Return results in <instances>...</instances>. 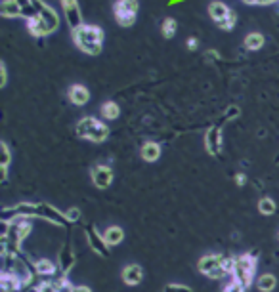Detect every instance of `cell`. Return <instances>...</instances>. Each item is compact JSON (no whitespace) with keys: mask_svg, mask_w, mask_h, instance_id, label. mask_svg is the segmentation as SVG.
I'll use <instances>...</instances> for the list:
<instances>
[{"mask_svg":"<svg viewBox=\"0 0 279 292\" xmlns=\"http://www.w3.org/2000/svg\"><path fill=\"white\" fill-rule=\"evenodd\" d=\"M77 136L78 138H84L88 142L94 143H104L109 136V128L107 124H104L102 121H98L94 117H82L77 123Z\"/></svg>","mask_w":279,"mask_h":292,"instance_id":"5","label":"cell"},{"mask_svg":"<svg viewBox=\"0 0 279 292\" xmlns=\"http://www.w3.org/2000/svg\"><path fill=\"white\" fill-rule=\"evenodd\" d=\"M104 237H106L107 245L115 246V245H121V243H123V239H125V231H123L119 226H111V227H107V231L104 233Z\"/></svg>","mask_w":279,"mask_h":292,"instance_id":"20","label":"cell"},{"mask_svg":"<svg viewBox=\"0 0 279 292\" xmlns=\"http://www.w3.org/2000/svg\"><path fill=\"white\" fill-rule=\"evenodd\" d=\"M164 292H193L190 286H185V284H168Z\"/></svg>","mask_w":279,"mask_h":292,"instance_id":"32","label":"cell"},{"mask_svg":"<svg viewBox=\"0 0 279 292\" xmlns=\"http://www.w3.org/2000/svg\"><path fill=\"white\" fill-rule=\"evenodd\" d=\"M0 16L6 19L21 18V4L18 0H2L0 2Z\"/></svg>","mask_w":279,"mask_h":292,"instance_id":"17","label":"cell"},{"mask_svg":"<svg viewBox=\"0 0 279 292\" xmlns=\"http://www.w3.org/2000/svg\"><path fill=\"white\" fill-rule=\"evenodd\" d=\"M0 76H2V80H0V86L4 88V86H6V82H8V71H6V63H4V61L0 63Z\"/></svg>","mask_w":279,"mask_h":292,"instance_id":"34","label":"cell"},{"mask_svg":"<svg viewBox=\"0 0 279 292\" xmlns=\"http://www.w3.org/2000/svg\"><path fill=\"white\" fill-rule=\"evenodd\" d=\"M59 265H61L63 275H67L69 269L75 265V254H73V246H71V243H67V245L63 246V250L59 252Z\"/></svg>","mask_w":279,"mask_h":292,"instance_id":"18","label":"cell"},{"mask_svg":"<svg viewBox=\"0 0 279 292\" xmlns=\"http://www.w3.org/2000/svg\"><path fill=\"white\" fill-rule=\"evenodd\" d=\"M224 292H245V288H243L241 284L235 283V281H231V283L226 286V290H224Z\"/></svg>","mask_w":279,"mask_h":292,"instance_id":"35","label":"cell"},{"mask_svg":"<svg viewBox=\"0 0 279 292\" xmlns=\"http://www.w3.org/2000/svg\"><path fill=\"white\" fill-rule=\"evenodd\" d=\"M249 6H271V4H279V0H243Z\"/></svg>","mask_w":279,"mask_h":292,"instance_id":"31","label":"cell"},{"mask_svg":"<svg viewBox=\"0 0 279 292\" xmlns=\"http://www.w3.org/2000/svg\"><path fill=\"white\" fill-rule=\"evenodd\" d=\"M235 23H237V14L233 12V14L230 16V18L226 19V21H222V23L218 25V27L224 29V31H231V29H235Z\"/></svg>","mask_w":279,"mask_h":292,"instance_id":"29","label":"cell"},{"mask_svg":"<svg viewBox=\"0 0 279 292\" xmlns=\"http://www.w3.org/2000/svg\"><path fill=\"white\" fill-rule=\"evenodd\" d=\"M243 46L247 48V50H260V48L264 46V35L262 33H249L245 40H243Z\"/></svg>","mask_w":279,"mask_h":292,"instance_id":"23","label":"cell"},{"mask_svg":"<svg viewBox=\"0 0 279 292\" xmlns=\"http://www.w3.org/2000/svg\"><path fill=\"white\" fill-rule=\"evenodd\" d=\"M104 38H106L104 29L92 25V23H84L82 27L73 31V42L86 56H100L102 54Z\"/></svg>","mask_w":279,"mask_h":292,"instance_id":"2","label":"cell"},{"mask_svg":"<svg viewBox=\"0 0 279 292\" xmlns=\"http://www.w3.org/2000/svg\"><path fill=\"white\" fill-rule=\"evenodd\" d=\"M176 31H178V23H176V19H172V18L163 19V23H161V33H163V37L166 38V40H168V38H174Z\"/></svg>","mask_w":279,"mask_h":292,"instance_id":"25","label":"cell"},{"mask_svg":"<svg viewBox=\"0 0 279 292\" xmlns=\"http://www.w3.org/2000/svg\"><path fill=\"white\" fill-rule=\"evenodd\" d=\"M241 113V109L237 105H230L228 109H226V113H224V121H231V119H237Z\"/></svg>","mask_w":279,"mask_h":292,"instance_id":"30","label":"cell"},{"mask_svg":"<svg viewBox=\"0 0 279 292\" xmlns=\"http://www.w3.org/2000/svg\"><path fill=\"white\" fill-rule=\"evenodd\" d=\"M185 46H188V50H197V48H199V40H197V38L195 37H192V38H188V42H185Z\"/></svg>","mask_w":279,"mask_h":292,"instance_id":"36","label":"cell"},{"mask_svg":"<svg viewBox=\"0 0 279 292\" xmlns=\"http://www.w3.org/2000/svg\"><path fill=\"white\" fill-rule=\"evenodd\" d=\"M75 292H92V288L82 284V286H75Z\"/></svg>","mask_w":279,"mask_h":292,"instance_id":"38","label":"cell"},{"mask_svg":"<svg viewBox=\"0 0 279 292\" xmlns=\"http://www.w3.org/2000/svg\"><path fill=\"white\" fill-rule=\"evenodd\" d=\"M142 277H144V271L138 264H128L123 269V281H125L128 286H136V284L142 283Z\"/></svg>","mask_w":279,"mask_h":292,"instance_id":"15","label":"cell"},{"mask_svg":"<svg viewBox=\"0 0 279 292\" xmlns=\"http://www.w3.org/2000/svg\"><path fill=\"white\" fill-rule=\"evenodd\" d=\"M35 2H37V8H39V16L46 21V25H48L52 31H58V27H59L58 12L52 8V6H48L46 2H42V0H35Z\"/></svg>","mask_w":279,"mask_h":292,"instance_id":"12","label":"cell"},{"mask_svg":"<svg viewBox=\"0 0 279 292\" xmlns=\"http://www.w3.org/2000/svg\"><path fill=\"white\" fill-rule=\"evenodd\" d=\"M92 181H94L96 187L107 189L111 185V181H113V170L109 168V166H104V164L94 166L92 168Z\"/></svg>","mask_w":279,"mask_h":292,"instance_id":"11","label":"cell"},{"mask_svg":"<svg viewBox=\"0 0 279 292\" xmlns=\"http://www.w3.org/2000/svg\"><path fill=\"white\" fill-rule=\"evenodd\" d=\"M235 181H237V185H245L247 176H245V174H237V176H235Z\"/></svg>","mask_w":279,"mask_h":292,"instance_id":"37","label":"cell"},{"mask_svg":"<svg viewBox=\"0 0 279 292\" xmlns=\"http://www.w3.org/2000/svg\"><path fill=\"white\" fill-rule=\"evenodd\" d=\"M119 115H121V107L115 102H106L102 105V117L107 119V121H117Z\"/></svg>","mask_w":279,"mask_h":292,"instance_id":"24","label":"cell"},{"mask_svg":"<svg viewBox=\"0 0 279 292\" xmlns=\"http://www.w3.org/2000/svg\"><path fill=\"white\" fill-rule=\"evenodd\" d=\"M54 283H56V288H58V292H75V286L69 283L65 275H63L61 279H58V281H54Z\"/></svg>","mask_w":279,"mask_h":292,"instance_id":"27","label":"cell"},{"mask_svg":"<svg viewBox=\"0 0 279 292\" xmlns=\"http://www.w3.org/2000/svg\"><path fill=\"white\" fill-rule=\"evenodd\" d=\"M254 271H256V258L252 254L237 256L233 260V267H231V277L237 284H241L245 290L252 284L254 279Z\"/></svg>","mask_w":279,"mask_h":292,"instance_id":"4","label":"cell"},{"mask_svg":"<svg viewBox=\"0 0 279 292\" xmlns=\"http://www.w3.org/2000/svg\"><path fill=\"white\" fill-rule=\"evenodd\" d=\"M138 12H140V0H117L113 6V14L119 23V27H134L138 21Z\"/></svg>","mask_w":279,"mask_h":292,"instance_id":"6","label":"cell"},{"mask_svg":"<svg viewBox=\"0 0 279 292\" xmlns=\"http://www.w3.org/2000/svg\"><path fill=\"white\" fill-rule=\"evenodd\" d=\"M0 151H2V162H0V166L8 168V166H10V160H12L10 149H8V145H6V143H0Z\"/></svg>","mask_w":279,"mask_h":292,"instance_id":"28","label":"cell"},{"mask_svg":"<svg viewBox=\"0 0 279 292\" xmlns=\"http://www.w3.org/2000/svg\"><path fill=\"white\" fill-rule=\"evenodd\" d=\"M0 283H2V292H16L23 286V279H20L18 275L12 273V271H4Z\"/></svg>","mask_w":279,"mask_h":292,"instance_id":"16","label":"cell"},{"mask_svg":"<svg viewBox=\"0 0 279 292\" xmlns=\"http://www.w3.org/2000/svg\"><path fill=\"white\" fill-rule=\"evenodd\" d=\"M258 210H260V214H264V216H271V214H275L277 207H275V203H273L269 197H264L258 201Z\"/></svg>","mask_w":279,"mask_h":292,"instance_id":"26","label":"cell"},{"mask_svg":"<svg viewBox=\"0 0 279 292\" xmlns=\"http://www.w3.org/2000/svg\"><path fill=\"white\" fill-rule=\"evenodd\" d=\"M27 27H29V33L35 38H44V37H48V35L54 33V31L46 25V21L40 18V16H37L35 19L27 21Z\"/></svg>","mask_w":279,"mask_h":292,"instance_id":"14","label":"cell"},{"mask_svg":"<svg viewBox=\"0 0 279 292\" xmlns=\"http://www.w3.org/2000/svg\"><path fill=\"white\" fill-rule=\"evenodd\" d=\"M33 271L40 277H54L56 275V265L52 264L50 260H39L37 264L33 265Z\"/></svg>","mask_w":279,"mask_h":292,"instance_id":"21","label":"cell"},{"mask_svg":"<svg viewBox=\"0 0 279 292\" xmlns=\"http://www.w3.org/2000/svg\"><path fill=\"white\" fill-rule=\"evenodd\" d=\"M256 286H258L260 292H271L277 286V279L271 273H264L256 279Z\"/></svg>","mask_w":279,"mask_h":292,"instance_id":"22","label":"cell"},{"mask_svg":"<svg viewBox=\"0 0 279 292\" xmlns=\"http://www.w3.org/2000/svg\"><path fill=\"white\" fill-rule=\"evenodd\" d=\"M86 239H88V245H90V248H92L98 256H102V258H107V256H109V245H107L106 237L100 235L96 227H88L86 229Z\"/></svg>","mask_w":279,"mask_h":292,"instance_id":"8","label":"cell"},{"mask_svg":"<svg viewBox=\"0 0 279 292\" xmlns=\"http://www.w3.org/2000/svg\"><path fill=\"white\" fill-rule=\"evenodd\" d=\"M140 153H142V159L145 162H155V160L161 157V145L155 142H147L142 145Z\"/></svg>","mask_w":279,"mask_h":292,"instance_id":"19","label":"cell"},{"mask_svg":"<svg viewBox=\"0 0 279 292\" xmlns=\"http://www.w3.org/2000/svg\"><path fill=\"white\" fill-rule=\"evenodd\" d=\"M205 56L209 57V59H216V57H218V52H214V50H209V52H207Z\"/></svg>","mask_w":279,"mask_h":292,"instance_id":"39","label":"cell"},{"mask_svg":"<svg viewBox=\"0 0 279 292\" xmlns=\"http://www.w3.org/2000/svg\"><path fill=\"white\" fill-rule=\"evenodd\" d=\"M231 14H233V10L226 2H222V0H212L211 4H209V16L218 25H220L222 21H226V19L230 18Z\"/></svg>","mask_w":279,"mask_h":292,"instance_id":"9","label":"cell"},{"mask_svg":"<svg viewBox=\"0 0 279 292\" xmlns=\"http://www.w3.org/2000/svg\"><path fill=\"white\" fill-rule=\"evenodd\" d=\"M61 10H63V16L71 31L82 27L84 25V18H82V12H80V4L78 0H59Z\"/></svg>","mask_w":279,"mask_h":292,"instance_id":"7","label":"cell"},{"mask_svg":"<svg viewBox=\"0 0 279 292\" xmlns=\"http://www.w3.org/2000/svg\"><path fill=\"white\" fill-rule=\"evenodd\" d=\"M65 216H67V220L73 224V222H78L80 220V210L78 208H69L67 212H65Z\"/></svg>","mask_w":279,"mask_h":292,"instance_id":"33","label":"cell"},{"mask_svg":"<svg viewBox=\"0 0 279 292\" xmlns=\"http://www.w3.org/2000/svg\"><path fill=\"white\" fill-rule=\"evenodd\" d=\"M67 98L73 105L82 107V105H86L88 100H90V90H88L84 84H73L67 90Z\"/></svg>","mask_w":279,"mask_h":292,"instance_id":"13","label":"cell"},{"mask_svg":"<svg viewBox=\"0 0 279 292\" xmlns=\"http://www.w3.org/2000/svg\"><path fill=\"white\" fill-rule=\"evenodd\" d=\"M205 147L211 155H220L222 151V134H220V126H212L207 130L205 134Z\"/></svg>","mask_w":279,"mask_h":292,"instance_id":"10","label":"cell"},{"mask_svg":"<svg viewBox=\"0 0 279 292\" xmlns=\"http://www.w3.org/2000/svg\"><path fill=\"white\" fill-rule=\"evenodd\" d=\"M233 260L222 254H207L199 260V271L211 279H222L231 273Z\"/></svg>","mask_w":279,"mask_h":292,"instance_id":"3","label":"cell"},{"mask_svg":"<svg viewBox=\"0 0 279 292\" xmlns=\"http://www.w3.org/2000/svg\"><path fill=\"white\" fill-rule=\"evenodd\" d=\"M12 218H42L48 220L54 226H69L71 222L63 212H59L58 208H54L52 205L46 203H39V205H29V203H21L14 208H6L2 212V222H10Z\"/></svg>","mask_w":279,"mask_h":292,"instance_id":"1","label":"cell"}]
</instances>
